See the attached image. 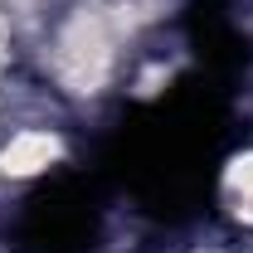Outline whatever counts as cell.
<instances>
[{
    "instance_id": "cell-1",
    "label": "cell",
    "mask_w": 253,
    "mask_h": 253,
    "mask_svg": "<svg viewBox=\"0 0 253 253\" xmlns=\"http://www.w3.org/2000/svg\"><path fill=\"white\" fill-rule=\"evenodd\" d=\"M224 205H229L234 219L253 224V151L239 156L229 170H224Z\"/></svg>"
}]
</instances>
